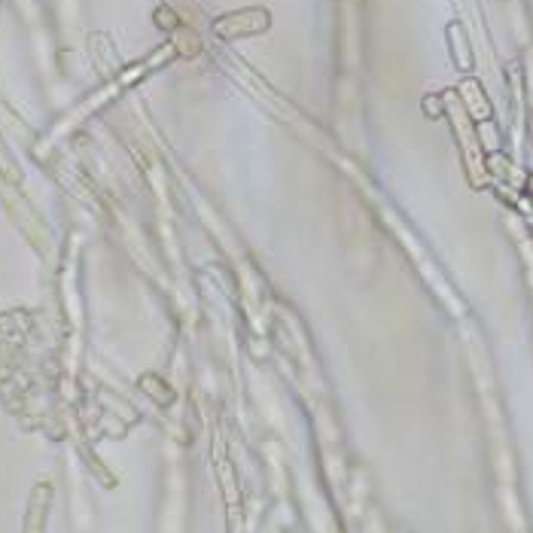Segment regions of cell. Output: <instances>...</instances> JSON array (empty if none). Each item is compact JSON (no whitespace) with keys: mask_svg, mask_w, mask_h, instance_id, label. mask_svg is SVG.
<instances>
[{"mask_svg":"<svg viewBox=\"0 0 533 533\" xmlns=\"http://www.w3.org/2000/svg\"><path fill=\"white\" fill-rule=\"evenodd\" d=\"M423 113H427L430 119H439V116H445V98L427 95V98H423Z\"/></svg>","mask_w":533,"mask_h":533,"instance_id":"cell-5","label":"cell"},{"mask_svg":"<svg viewBox=\"0 0 533 533\" xmlns=\"http://www.w3.org/2000/svg\"><path fill=\"white\" fill-rule=\"evenodd\" d=\"M527 193L533 195V174H530V177H527Z\"/></svg>","mask_w":533,"mask_h":533,"instance_id":"cell-7","label":"cell"},{"mask_svg":"<svg viewBox=\"0 0 533 533\" xmlns=\"http://www.w3.org/2000/svg\"><path fill=\"white\" fill-rule=\"evenodd\" d=\"M269 28V13L260 6H250V10H238L229 15H220L213 22V34L223 40H238V37H253L262 34Z\"/></svg>","mask_w":533,"mask_h":533,"instance_id":"cell-1","label":"cell"},{"mask_svg":"<svg viewBox=\"0 0 533 533\" xmlns=\"http://www.w3.org/2000/svg\"><path fill=\"white\" fill-rule=\"evenodd\" d=\"M140 390L159 405H171L174 403V390L165 384L159 375H144V378H140Z\"/></svg>","mask_w":533,"mask_h":533,"instance_id":"cell-3","label":"cell"},{"mask_svg":"<svg viewBox=\"0 0 533 533\" xmlns=\"http://www.w3.org/2000/svg\"><path fill=\"white\" fill-rule=\"evenodd\" d=\"M216 479L223 488V500H226V512H229V533H241V490L235 481V470L229 460L216 463Z\"/></svg>","mask_w":533,"mask_h":533,"instance_id":"cell-2","label":"cell"},{"mask_svg":"<svg viewBox=\"0 0 533 533\" xmlns=\"http://www.w3.org/2000/svg\"><path fill=\"white\" fill-rule=\"evenodd\" d=\"M448 37H451V46H454V61L460 70H472V52H470V43H466L460 24H451L448 28Z\"/></svg>","mask_w":533,"mask_h":533,"instance_id":"cell-4","label":"cell"},{"mask_svg":"<svg viewBox=\"0 0 533 533\" xmlns=\"http://www.w3.org/2000/svg\"><path fill=\"white\" fill-rule=\"evenodd\" d=\"M153 19L159 22V28H165V31H174V28H177V24H180V22H177V15H174V13L168 10V6H159Z\"/></svg>","mask_w":533,"mask_h":533,"instance_id":"cell-6","label":"cell"}]
</instances>
